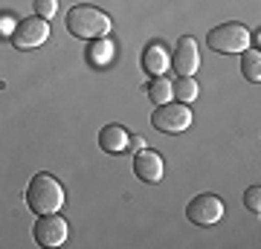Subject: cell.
Segmentation results:
<instances>
[{
    "instance_id": "cell-6",
    "label": "cell",
    "mask_w": 261,
    "mask_h": 249,
    "mask_svg": "<svg viewBox=\"0 0 261 249\" xmlns=\"http://www.w3.org/2000/svg\"><path fill=\"white\" fill-rule=\"evenodd\" d=\"M49 38V20L44 18H23L15 23V32H12V46L18 49H35Z\"/></svg>"
},
{
    "instance_id": "cell-18",
    "label": "cell",
    "mask_w": 261,
    "mask_h": 249,
    "mask_svg": "<svg viewBox=\"0 0 261 249\" xmlns=\"http://www.w3.org/2000/svg\"><path fill=\"white\" fill-rule=\"evenodd\" d=\"M15 23H18V20H12L9 15H3V18H0V32H3V35H12V32H15Z\"/></svg>"
},
{
    "instance_id": "cell-19",
    "label": "cell",
    "mask_w": 261,
    "mask_h": 249,
    "mask_svg": "<svg viewBox=\"0 0 261 249\" xmlns=\"http://www.w3.org/2000/svg\"><path fill=\"white\" fill-rule=\"evenodd\" d=\"M128 148H134V151H142V148H145V139H142V136H130Z\"/></svg>"
},
{
    "instance_id": "cell-3",
    "label": "cell",
    "mask_w": 261,
    "mask_h": 249,
    "mask_svg": "<svg viewBox=\"0 0 261 249\" xmlns=\"http://www.w3.org/2000/svg\"><path fill=\"white\" fill-rule=\"evenodd\" d=\"M209 46H212L215 52H224V56H232V52H244L247 46H250V29L244 26V23H221V26L209 29V35H206Z\"/></svg>"
},
{
    "instance_id": "cell-14",
    "label": "cell",
    "mask_w": 261,
    "mask_h": 249,
    "mask_svg": "<svg viewBox=\"0 0 261 249\" xmlns=\"http://www.w3.org/2000/svg\"><path fill=\"white\" fill-rule=\"evenodd\" d=\"M241 70H244V78L252 84L261 81V56L258 49H244L241 52Z\"/></svg>"
},
{
    "instance_id": "cell-12",
    "label": "cell",
    "mask_w": 261,
    "mask_h": 249,
    "mask_svg": "<svg viewBox=\"0 0 261 249\" xmlns=\"http://www.w3.org/2000/svg\"><path fill=\"white\" fill-rule=\"evenodd\" d=\"M113 56H116V44L108 41V38H96L87 49V61L93 67H108L113 61Z\"/></svg>"
},
{
    "instance_id": "cell-13",
    "label": "cell",
    "mask_w": 261,
    "mask_h": 249,
    "mask_svg": "<svg viewBox=\"0 0 261 249\" xmlns=\"http://www.w3.org/2000/svg\"><path fill=\"white\" fill-rule=\"evenodd\" d=\"M171 93H174V99H177V102L189 104V102H195L197 96H200V87H197L195 75H180L177 81L171 84Z\"/></svg>"
},
{
    "instance_id": "cell-16",
    "label": "cell",
    "mask_w": 261,
    "mask_h": 249,
    "mask_svg": "<svg viewBox=\"0 0 261 249\" xmlns=\"http://www.w3.org/2000/svg\"><path fill=\"white\" fill-rule=\"evenodd\" d=\"M244 206H247L252 214L261 212V188H258V185H250V188L244 191Z\"/></svg>"
},
{
    "instance_id": "cell-1",
    "label": "cell",
    "mask_w": 261,
    "mask_h": 249,
    "mask_svg": "<svg viewBox=\"0 0 261 249\" xmlns=\"http://www.w3.org/2000/svg\"><path fill=\"white\" fill-rule=\"evenodd\" d=\"M27 206L35 214L58 212V209L64 206V185L58 183L53 174L41 171V174H35L27 185Z\"/></svg>"
},
{
    "instance_id": "cell-7",
    "label": "cell",
    "mask_w": 261,
    "mask_h": 249,
    "mask_svg": "<svg viewBox=\"0 0 261 249\" xmlns=\"http://www.w3.org/2000/svg\"><path fill=\"white\" fill-rule=\"evenodd\" d=\"M186 217L195 226H215L224 217V200L215 194H197L195 200L186 206Z\"/></svg>"
},
{
    "instance_id": "cell-8",
    "label": "cell",
    "mask_w": 261,
    "mask_h": 249,
    "mask_svg": "<svg viewBox=\"0 0 261 249\" xmlns=\"http://www.w3.org/2000/svg\"><path fill=\"white\" fill-rule=\"evenodd\" d=\"M171 67L177 70V75H195V70L200 67V49H197V41L192 35L180 38L177 49L171 56Z\"/></svg>"
},
{
    "instance_id": "cell-10",
    "label": "cell",
    "mask_w": 261,
    "mask_h": 249,
    "mask_svg": "<svg viewBox=\"0 0 261 249\" xmlns=\"http://www.w3.org/2000/svg\"><path fill=\"white\" fill-rule=\"evenodd\" d=\"M168 67H171V56H168L166 44H160V41H151L145 49H142V70L148 75H166Z\"/></svg>"
},
{
    "instance_id": "cell-9",
    "label": "cell",
    "mask_w": 261,
    "mask_h": 249,
    "mask_svg": "<svg viewBox=\"0 0 261 249\" xmlns=\"http://www.w3.org/2000/svg\"><path fill=\"white\" fill-rule=\"evenodd\" d=\"M163 171H166V165H163V157H160L157 151H151V148L137 151V157H134V174L140 177L142 183H151V185L160 183Z\"/></svg>"
},
{
    "instance_id": "cell-15",
    "label": "cell",
    "mask_w": 261,
    "mask_h": 249,
    "mask_svg": "<svg viewBox=\"0 0 261 249\" xmlns=\"http://www.w3.org/2000/svg\"><path fill=\"white\" fill-rule=\"evenodd\" d=\"M148 99L154 104H166V102L174 99V93H171V81H168L166 75H157V78L148 84Z\"/></svg>"
},
{
    "instance_id": "cell-5",
    "label": "cell",
    "mask_w": 261,
    "mask_h": 249,
    "mask_svg": "<svg viewBox=\"0 0 261 249\" xmlns=\"http://www.w3.org/2000/svg\"><path fill=\"white\" fill-rule=\"evenodd\" d=\"M32 232H35L38 246L56 249V246H61V243L67 240V235H70V223H67L58 212L38 214V223H35V229Z\"/></svg>"
},
{
    "instance_id": "cell-11",
    "label": "cell",
    "mask_w": 261,
    "mask_h": 249,
    "mask_svg": "<svg viewBox=\"0 0 261 249\" xmlns=\"http://www.w3.org/2000/svg\"><path fill=\"white\" fill-rule=\"evenodd\" d=\"M128 142H130V133L122 125H105L99 130V148L105 154H122V151H128Z\"/></svg>"
},
{
    "instance_id": "cell-4",
    "label": "cell",
    "mask_w": 261,
    "mask_h": 249,
    "mask_svg": "<svg viewBox=\"0 0 261 249\" xmlns=\"http://www.w3.org/2000/svg\"><path fill=\"white\" fill-rule=\"evenodd\" d=\"M151 125H154L160 133H183V130L192 125V110H189V104H183V102L157 104V110L151 116Z\"/></svg>"
},
{
    "instance_id": "cell-17",
    "label": "cell",
    "mask_w": 261,
    "mask_h": 249,
    "mask_svg": "<svg viewBox=\"0 0 261 249\" xmlns=\"http://www.w3.org/2000/svg\"><path fill=\"white\" fill-rule=\"evenodd\" d=\"M58 12V0H35V15L44 20H53Z\"/></svg>"
},
{
    "instance_id": "cell-2",
    "label": "cell",
    "mask_w": 261,
    "mask_h": 249,
    "mask_svg": "<svg viewBox=\"0 0 261 249\" xmlns=\"http://www.w3.org/2000/svg\"><path fill=\"white\" fill-rule=\"evenodd\" d=\"M111 18L105 15L102 9H96V6H73V9L67 12V32L73 38H82V41H96V38H105L111 32Z\"/></svg>"
}]
</instances>
